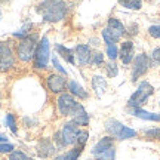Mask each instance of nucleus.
I'll use <instances>...</instances> for the list:
<instances>
[{
    "mask_svg": "<svg viewBox=\"0 0 160 160\" xmlns=\"http://www.w3.org/2000/svg\"><path fill=\"white\" fill-rule=\"evenodd\" d=\"M45 22H59L68 15V3L65 0H43L37 6Z\"/></svg>",
    "mask_w": 160,
    "mask_h": 160,
    "instance_id": "nucleus-1",
    "label": "nucleus"
},
{
    "mask_svg": "<svg viewBox=\"0 0 160 160\" xmlns=\"http://www.w3.org/2000/svg\"><path fill=\"white\" fill-rule=\"evenodd\" d=\"M37 45H39V37H37V34H33V33L22 37V39H19L17 42V45H15L17 59L22 64L33 62Z\"/></svg>",
    "mask_w": 160,
    "mask_h": 160,
    "instance_id": "nucleus-2",
    "label": "nucleus"
},
{
    "mask_svg": "<svg viewBox=\"0 0 160 160\" xmlns=\"http://www.w3.org/2000/svg\"><path fill=\"white\" fill-rule=\"evenodd\" d=\"M92 154L95 160H116V139L110 135L102 137L93 145Z\"/></svg>",
    "mask_w": 160,
    "mask_h": 160,
    "instance_id": "nucleus-3",
    "label": "nucleus"
},
{
    "mask_svg": "<svg viewBox=\"0 0 160 160\" xmlns=\"http://www.w3.org/2000/svg\"><path fill=\"white\" fill-rule=\"evenodd\" d=\"M83 105L70 92H64L57 98V110L62 117H73Z\"/></svg>",
    "mask_w": 160,
    "mask_h": 160,
    "instance_id": "nucleus-4",
    "label": "nucleus"
},
{
    "mask_svg": "<svg viewBox=\"0 0 160 160\" xmlns=\"http://www.w3.org/2000/svg\"><path fill=\"white\" fill-rule=\"evenodd\" d=\"M105 131L108 132L110 137H113L114 139H131V138H135L138 135L137 131H133L131 128L125 126L122 122L116 119H108L105 122Z\"/></svg>",
    "mask_w": 160,
    "mask_h": 160,
    "instance_id": "nucleus-5",
    "label": "nucleus"
},
{
    "mask_svg": "<svg viewBox=\"0 0 160 160\" xmlns=\"http://www.w3.org/2000/svg\"><path fill=\"white\" fill-rule=\"evenodd\" d=\"M17 55H15V46L11 42H0V73H8L15 67Z\"/></svg>",
    "mask_w": 160,
    "mask_h": 160,
    "instance_id": "nucleus-6",
    "label": "nucleus"
},
{
    "mask_svg": "<svg viewBox=\"0 0 160 160\" xmlns=\"http://www.w3.org/2000/svg\"><path fill=\"white\" fill-rule=\"evenodd\" d=\"M153 93H154V88L150 85L148 82H141L139 86H138V89L129 98L128 107H131V108H141V105L147 102V99Z\"/></svg>",
    "mask_w": 160,
    "mask_h": 160,
    "instance_id": "nucleus-7",
    "label": "nucleus"
},
{
    "mask_svg": "<svg viewBox=\"0 0 160 160\" xmlns=\"http://www.w3.org/2000/svg\"><path fill=\"white\" fill-rule=\"evenodd\" d=\"M49 40L48 37H42L39 40V45L36 49V55L33 59V67L37 70H45L48 68V62H49Z\"/></svg>",
    "mask_w": 160,
    "mask_h": 160,
    "instance_id": "nucleus-8",
    "label": "nucleus"
},
{
    "mask_svg": "<svg viewBox=\"0 0 160 160\" xmlns=\"http://www.w3.org/2000/svg\"><path fill=\"white\" fill-rule=\"evenodd\" d=\"M46 88L51 93H55V95H61L67 91V83H68V79L67 76H62L59 73H51V74L46 77L45 80Z\"/></svg>",
    "mask_w": 160,
    "mask_h": 160,
    "instance_id": "nucleus-9",
    "label": "nucleus"
},
{
    "mask_svg": "<svg viewBox=\"0 0 160 160\" xmlns=\"http://www.w3.org/2000/svg\"><path fill=\"white\" fill-rule=\"evenodd\" d=\"M151 67L150 65V58L147 53H138L137 57L133 58L132 61V74H131V80L132 82H137L139 77H142L148 68Z\"/></svg>",
    "mask_w": 160,
    "mask_h": 160,
    "instance_id": "nucleus-10",
    "label": "nucleus"
},
{
    "mask_svg": "<svg viewBox=\"0 0 160 160\" xmlns=\"http://www.w3.org/2000/svg\"><path fill=\"white\" fill-rule=\"evenodd\" d=\"M79 131H80V128L76 125L73 120L67 122V123L62 126V129H61V137H62L64 144H65L67 147H68V145H74L76 144Z\"/></svg>",
    "mask_w": 160,
    "mask_h": 160,
    "instance_id": "nucleus-11",
    "label": "nucleus"
},
{
    "mask_svg": "<svg viewBox=\"0 0 160 160\" xmlns=\"http://www.w3.org/2000/svg\"><path fill=\"white\" fill-rule=\"evenodd\" d=\"M119 58L125 65L132 64L133 58H135V48H133V42H132V40H125V42H122L120 49H119Z\"/></svg>",
    "mask_w": 160,
    "mask_h": 160,
    "instance_id": "nucleus-12",
    "label": "nucleus"
},
{
    "mask_svg": "<svg viewBox=\"0 0 160 160\" xmlns=\"http://www.w3.org/2000/svg\"><path fill=\"white\" fill-rule=\"evenodd\" d=\"M74 52V58L77 59V64L80 67H85L91 62V57H92V49L89 45H77L73 49Z\"/></svg>",
    "mask_w": 160,
    "mask_h": 160,
    "instance_id": "nucleus-13",
    "label": "nucleus"
},
{
    "mask_svg": "<svg viewBox=\"0 0 160 160\" xmlns=\"http://www.w3.org/2000/svg\"><path fill=\"white\" fill-rule=\"evenodd\" d=\"M105 28L108 30L114 37H117L119 40L122 39L123 36H126V27L122 24L120 19H117V18H114V17H111L108 19V22H107V27H105Z\"/></svg>",
    "mask_w": 160,
    "mask_h": 160,
    "instance_id": "nucleus-14",
    "label": "nucleus"
},
{
    "mask_svg": "<svg viewBox=\"0 0 160 160\" xmlns=\"http://www.w3.org/2000/svg\"><path fill=\"white\" fill-rule=\"evenodd\" d=\"M37 153L42 159H49L52 156L57 153V148H55V145L52 142L51 139H42L39 144H37Z\"/></svg>",
    "mask_w": 160,
    "mask_h": 160,
    "instance_id": "nucleus-15",
    "label": "nucleus"
},
{
    "mask_svg": "<svg viewBox=\"0 0 160 160\" xmlns=\"http://www.w3.org/2000/svg\"><path fill=\"white\" fill-rule=\"evenodd\" d=\"M67 89H68V92L74 98H79V99H88V98H89V93L85 91V88L80 86L76 80H68Z\"/></svg>",
    "mask_w": 160,
    "mask_h": 160,
    "instance_id": "nucleus-16",
    "label": "nucleus"
},
{
    "mask_svg": "<svg viewBox=\"0 0 160 160\" xmlns=\"http://www.w3.org/2000/svg\"><path fill=\"white\" fill-rule=\"evenodd\" d=\"M129 113L133 116H137L139 119H144V120H153V122H160V113H148L142 108H131L128 107Z\"/></svg>",
    "mask_w": 160,
    "mask_h": 160,
    "instance_id": "nucleus-17",
    "label": "nucleus"
},
{
    "mask_svg": "<svg viewBox=\"0 0 160 160\" xmlns=\"http://www.w3.org/2000/svg\"><path fill=\"white\" fill-rule=\"evenodd\" d=\"M92 89L95 92L97 97H102L107 91V82L101 76H93L92 77Z\"/></svg>",
    "mask_w": 160,
    "mask_h": 160,
    "instance_id": "nucleus-18",
    "label": "nucleus"
},
{
    "mask_svg": "<svg viewBox=\"0 0 160 160\" xmlns=\"http://www.w3.org/2000/svg\"><path fill=\"white\" fill-rule=\"evenodd\" d=\"M55 49H57L58 55H61V57L70 64H76V58H74V52L68 49V48H65L64 45H55Z\"/></svg>",
    "mask_w": 160,
    "mask_h": 160,
    "instance_id": "nucleus-19",
    "label": "nucleus"
},
{
    "mask_svg": "<svg viewBox=\"0 0 160 160\" xmlns=\"http://www.w3.org/2000/svg\"><path fill=\"white\" fill-rule=\"evenodd\" d=\"M71 120H73V122H74L79 128H80V126H88V125H89V114H88V113L85 111V108L82 107V108H80L79 111H77V113L71 117Z\"/></svg>",
    "mask_w": 160,
    "mask_h": 160,
    "instance_id": "nucleus-20",
    "label": "nucleus"
},
{
    "mask_svg": "<svg viewBox=\"0 0 160 160\" xmlns=\"http://www.w3.org/2000/svg\"><path fill=\"white\" fill-rule=\"evenodd\" d=\"M85 147H79V145H76L73 148H70L65 154L62 156V159L61 160H79L80 154H82V151H83Z\"/></svg>",
    "mask_w": 160,
    "mask_h": 160,
    "instance_id": "nucleus-21",
    "label": "nucleus"
},
{
    "mask_svg": "<svg viewBox=\"0 0 160 160\" xmlns=\"http://www.w3.org/2000/svg\"><path fill=\"white\" fill-rule=\"evenodd\" d=\"M119 3L126 9L131 11H139L142 8V2L141 0H119Z\"/></svg>",
    "mask_w": 160,
    "mask_h": 160,
    "instance_id": "nucleus-22",
    "label": "nucleus"
},
{
    "mask_svg": "<svg viewBox=\"0 0 160 160\" xmlns=\"http://www.w3.org/2000/svg\"><path fill=\"white\" fill-rule=\"evenodd\" d=\"M142 137L150 141H160V128H151L142 131Z\"/></svg>",
    "mask_w": 160,
    "mask_h": 160,
    "instance_id": "nucleus-23",
    "label": "nucleus"
},
{
    "mask_svg": "<svg viewBox=\"0 0 160 160\" xmlns=\"http://www.w3.org/2000/svg\"><path fill=\"white\" fill-rule=\"evenodd\" d=\"M91 65L93 67H101L105 64V55H104L102 52H92V57H91Z\"/></svg>",
    "mask_w": 160,
    "mask_h": 160,
    "instance_id": "nucleus-24",
    "label": "nucleus"
},
{
    "mask_svg": "<svg viewBox=\"0 0 160 160\" xmlns=\"http://www.w3.org/2000/svg\"><path fill=\"white\" fill-rule=\"evenodd\" d=\"M104 68H105V73L108 77H116L119 74V68H117V64L116 61H107L104 64Z\"/></svg>",
    "mask_w": 160,
    "mask_h": 160,
    "instance_id": "nucleus-25",
    "label": "nucleus"
},
{
    "mask_svg": "<svg viewBox=\"0 0 160 160\" xmlns=\"http://www.w3.org/2000/svg\"><path fill=\"white\" fill-rule=\"evenodd\" d=\"M101 36H102L105 46H108V45H117V43H119V39H117V37H114V36L111 34V33H110L107 28H104L102 31H101Z\"/></svg>",
    "mask_w": 160,
    "mask_h": 160,
    "instance_id": "nucleus-26",
    "label": "nucleus"
},
{
    "mask_svg": "<svg viewBox=\"0 0 160 160\" xmlns=\"http://www.w3.org/2000/svg\"><path fill=\"white\" fill-rule=\"evenodd\" d=\"M105 55L108 57L110 61H116L119 58V48L117 45H108L105 49Z\"/></svg>",
    "mask_w": 160,
    "mask_h": 160,
    "instance_id": "nucleus-27",
    "label": "nucleus"
},
{
    "mask_svg": "<svg viewBox=\"0 0 160 160\" xmlns=\"http://www.w3.org/2000/svg\"><path fill=\"white\" fill-rule=\"evenodd\" d=\"M52 142H53V145H55V148H57V151H59V150H64L67 145L64 144V139L62 137H61V131H58L53 133V139H52Z\"/></svg>",
    "mask_w": 160,
    "mask_h": 160,
    "instance_id": "nucleus-28",
    "label": "nucleus"
},
{
    "mask_svg": "<svg viewBox=\"0 0 160 160\" xmlns=\"http://www.w3.org/2000/svg\"><path fill=\"white\" fill-rule=\"evenodd\" d=\"M88 139H89V132L86 131V129H80L79 133H77V141H76V144H77L79 147H85L86 142H88Z\"/></svg>",
    "mask_w": 160,
    "mask_h": 160,
    "instance_id": "nucleus-29",
    "label": "nucleus"
},
{
    "mask_svg": "<svg viewBox=\"0 0 160 160\" xmlns=\"http://www.w3.org/2000/svg\"><path fill=\"white\" fill-rule=\"evenodd\" d=\"M8 160H31V159L24 151H21V150H13L12 153H9Z\"/></svg>",
    "mask_w": 160,
    "mask_h": 160,
    "instance_id": "nucleus-30",
    "label": "nucleus"
},
{
    "mask_svg": "<svg viewBox=\"0 0 160 160\" xmlns=\"http://www.w3.org/2000/svg\"><path fill=\"white\" fill-rule=\"evenodd\" d=\"M150 65L154 67V65H160V48L153 49V52L150 53Z\"/></svg>",
    "mask_w": 160,
    "mask_h": 160,
    "instance_id": "nucleus-31",
    "label": "nucleus"
},
{
    "mask_svg": "<svg viewBox=\"0 0 160 160\" xmlns=\"http://www.w3.org/2000/svg\"><path fill=\"white\" fill-rule=\"evenodd\" d=\"M6 125H8V128L11 129L13 133H17V120H15V116L12 114V113H8L6 114Z\"/></svg>",
    "mask_w": 160,
    "mask_h": 160,
    "instance_id": "nucleus-32",
    "label": "nucleus"
},
{
    "mask_svg": "<svg viewBox=\"0 0 160 160\" xmlns=\"http://www.w3.org/2000/svg\"><path fill=\"white\" fill-rule=\"evenodd\" d=\"M13 150L15 148H13L12 144H8V142L0 144V154H9V153H12Z\"/></svg>",
    "mask_w": 160,
    "mask_h": 160,
    "instance_id": "nucleus-33",
    "label": "nucleus"
},
{
    "mask_svg": "<svg viewBox=\"0 0 160 160\" xmlns=\"http://www.w3.org/2000/svg\"><path fill=\"white\" fill-rule=\"evenodd\" d=\"M148 34L153 39H159L160 40V25H151L148 28Z\"/></svg>",
    "mask_w": 160,
    "mask_h": 160,
    "instance_id": "nucleus-34",
    "label": "nucleus"
},
{
    "mask_svg": "<svg viewBox=\"0 0 160 160\" xmlns=\"http://www.w3.org/2000/svg\"><path fill=\"white\" fill-rule=\"evenodd\" d=\"M126 34L128 36H137L138 34V25L137 24H131V25L126 28Z\"/></svg>",
    "mask_w": 160,
    "mask_h": 160,
    "instance_id": "nucleus-35",
    "label": "nucleus"
},
{
    "mask_svg": "<svg viewBox=\"0 0 160 160\" xmlns=\"http://www.w3.org/2000/svg\"><path fill=\"white\" fill-rule=\"evenodd\" d=\"M52 62H53V65H55V68H57L58 71H59V74H62V76H67V71H65V70H64L62 67L59 65V62H58L57 57H55V58H53V59H52Z\"/></svg>",
    "mask_w": 160,
    "mask_h": 160,
    "instance_id": "nucleus-36",
    "label": "nucleus"
},
{
    "mask_svg": "<svg viewBox=\"0 0 160 160\" xmlns=\"http://www.w3.org/2000/svg\"><path fill=\"white\" fill-rule=\"evenodd\" d=\"M0 142H6V138L3 135H0Z\"/></svg>",
    "mask_w": 160,
    "mask_h": 160,
    "instance_id": "nucleus-37",
    "label": "nucleus"
},
{
    "mask_svg": "<svg viewBox=\"0 0 160 160\" xmlns=\"http://www.w3.org/2000/svg\"><path fill=\"white\" fill-rule=\"evenodd\" d=\"M0 107H2V95H0Z\"/></svg>",
    "mask_w": 160,
    "mask_h": 160,
    "instance_id": "nucleus-38",
    "label": "nucleus"
},
{
    "mask_svg": "<svg viewBox=\"0 0 160 160\" xmlns=\"http://www.w3.org/2000/svg\"><path fill=\"white\" fill-rule=\"evenodd\" d=\"M159 105H160V99H159Z\"/></svg>",
    "mask_w": 160,
    "mask_h": 160,
    "instance_id": "nucleus-39",
    "label": "nucleus"
}]
</instances>
